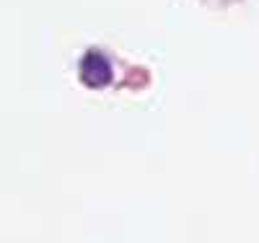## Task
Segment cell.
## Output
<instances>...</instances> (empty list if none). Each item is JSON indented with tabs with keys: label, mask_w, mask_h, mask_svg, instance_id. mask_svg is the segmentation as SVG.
<instances>
[{
	"label": "cell",
	"mask_w": 259,
	"mask_h": 243,
	"mask_svg": "<svg viewBox=\"0 0 259 243\" xmlns=\"http://www.w3.org/2000/svg\"><path fill=\"white\" fill-rule=\"evenodd\" d=\"M80 73H83L85 85H94V88H101V85H106V83L112 80L109 62H106V57L99 55V52H89V55H85Z\"/></svg>",
	"instance_id": "cell-1"
}]
</instances>
